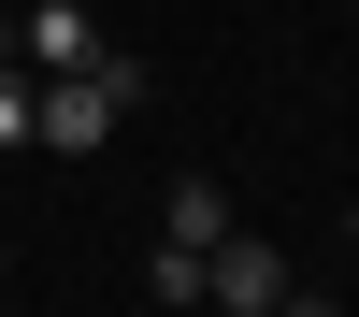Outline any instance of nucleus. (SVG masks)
Returning <instances> with one entry per match:
<instances>
[{
    "label": "nucleus",
    "mask_w": 359,
    "mask_h": 317,
    "mask_svg": "<svg viewBox=\"0 0 359 317\" xmlns=\"http://www.w3.org/2000/svg\"><path fill=\"white\" fill-rule=\"evenodd\" d=\"M130 101H144V58H130V44H101V58H72V72H43L29 144H57V159H101V144L130 130Z\"/></svg>",
    "instance_id": "f257e3e1"
},
{
    "label": "nucleus",
    "mask_w": 359,
    "mask_h": 317,
    "mask_svg": "<svg viewBox=\"0 0 359 317\" xmlns=\"http://www.w3.org/2000/svg\"><path fill=\"white\" fill-rule=\"evenodd\" d=\"M15 58H29V72H72V58H101V15H86V0H29Z\"/></svg>",
    "instance_id": "7ed1b4c3"
},
{
    "label": "nucleus",
    "mask_w": 359,
    "mask_h": 317,
    "mask_svg": "<svg viewBox=\"0 0 359 317\" xmlns=\"http://www.w3.org/2000/svg\"><path fill=\"white\" fill-rule=\"evenodd\" d=\"M158 231H172V245H216V231H230V188H216V173H187V188H172V216H158Z\"/></svg>",
    "instance_id": "20e7f679"
},
{
    "label": "nucleus",
    "mask_w": 359,
    "mask_h": 317,
    "mask_svg": "<svg viewBox=\"0 0 359 317\" xmlns=\"http://www.w3.org/2000/svg\"><path fill=\"white\" fill-rule=\"evenodd\" d=\"M29 115H43V72H29V58H0V159L29 144Z\"/></svg>",
    "instance_id": "39448f33"
},
{
    "label": "nucleus",
    "mask_w": 359,
    "mask_h": 317,
    "mask_svg": "<svg viewBox=\"0 0 359 317\" xmlns=\"http://www.w3.org/2000/svg\"><path fill=\"white\" fill-rule=\"evenodd\" d=\"M345 231H359V202H345Z\"/></svg>",
    "instance_id": "6e6552de"
},
{
    "label": "nucleus",
    "mask_w": 359,
    "mask_h": 317,
    "mask_svg": "<svg viewBox=\"0 0 359 317\" xmlns=\"http://www.w3.org/2000/svg\"><path fill=\"white\" fill-rule=\"evenodd\" d=\"M144 303H201V245H172V231H158V259H144Z\"/></svg>",
    "instance_id": "423d86ee"
},
{
    "label": "nucleus",
    "mask_w": 359,
    "mask_h": 317,
    "mask_svg": "<svg viewBox=\"0 0 359 317\" xmlns=\"http://www.w3.org/2000/svg\"><path fill=\"white\" fill-rule=\"evenodd\" d=\"M201 303H230V317H273V303H302V274H287L259 231H216V245H201Z\"/></svg>",
    "instance_id": "f03ea898"
},
{
    "label": "nucleus",
    "mask_w": 359,
    "mask_h": 317,
    "mask_svg": "<svg viewBox=\"0 0 359 317\" xmlns=\"http://www.w3.org/2000/svg\"><path fill=\"white\" fill-rule=\"evenodd\" d=\"M0 288H15V259H0Z\"/></svg>",
    "instance_id": "0eeeda50"
}]
</instances>
